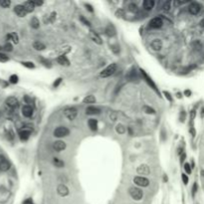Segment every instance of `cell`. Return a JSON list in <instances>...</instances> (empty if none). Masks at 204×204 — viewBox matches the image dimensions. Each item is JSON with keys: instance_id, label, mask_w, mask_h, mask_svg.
Segmentation results:
<instances>
[{"instance_id": "1", "label": "cell", "mask_w": 204, "mask_h": 204, "mask_svg": "<svg viewBox=\"0 0 204 204\" xmlns=\"http://www.w3.org/2000/svg\"><path fill=\"white\" fill-rule=\"evenodd\" d=\"M129 193H130V197L135 201H140L142 199V197H144V191H142L140 187H135V186L130 187Z\"/></svg>"}, {"instance_id": "2", "label": "cell", "mask_w": 204, "mask_h": 204, "mask_svg": "<svg viewBox=\"0 0 204 204\" xmlns=\"http://www.w3.org/2000/svg\"><path fill=\"white\" fill-rule=\"evenodd\" d=\"M116 71V64L113 63V64L109 65L105 70L102 71L100 75H101V77H103V78H108L110 76L114 75Z\"/></svg>"}, {"instance_id": "3", "label": "cell", "mask_w": 204, "mask_h": 204, "mask_svg": "<svg viewBox=\"0 0 204 204\" xmlns=\"http://www.w3.org/2000/svg\"><path fill=\"white\" fill-rule=\"evenodd\" d=\"M69 134H70V130L68 127H66V126H58V127H56L54 130V136L58 137V139L68 136Z\"/></svg>"}, {"instance_id": "4", "label": "cell", "mask_w": 204, "mask_h": 204, "mask_svg": "<svg viewBox=\"0 0 204 204\" xmlns=\"http://www.w3.org/2000/svg\"><path fill=\"white\" fill-rule=\"evenodd\" d=\"M64 115H65V116L68 120L74 121L76 118H77V116H78V111H77V109H76V108L71 107V108H67V109L64 110Z\"/></svg>"}, {"instance_id": "5", "label": "cell", "mask_w": 204, "mask_h": 204, "mask_svg": "<svg viewBox=\"0 0 204 204\" xmlns=\"http://www.w3.org/2000/svg\"><path fill=\"white\" fill-rule=\"evenodd\" d=\"M134 182L140 187H147L149 185V180L145 176H135L134 178Z\"/></svg>"}, {"instance_id": "6", "label": "cell", "mask_w": 204, "mask_h": 204, "mask_svg": "<svg viewBox=\"0 0 204 204\" xmlns=\"http://www.w3.org/2000/svg\"><path fill=\"white\" fill-rule=\"evenodd\" d=\"M162 25H163V20H162L161 17L152 18L149 21V26L151 29H159V28H160L162 26Z\"/></svg>"}, {"instance_id": "7", "label": "cell", "mask_w": 204, "mask_h": 204, "mask_svg": "<svg viewBox=\"0 0 204 204\" xmlns=\"http://www.w3.org/2000/svg\"><path fill=\"white\" fill-rule=\"evenodd\" d=\"M188 11L192 15H197L201 11V5L197 2H191L188 6Z\"/></svg>"}, {"instance_id": "8", "label": "cell", "mask_w": 204, "mask_h": 204, "mask_svg": "<svg viewBox=\"0 0 204 204\" xmlns=\"http://www.w3.org/2000/svg\"><path fill=\"white\" fill-rule=\"evenodd\" d=\"M136 172L139 173L140 175H142V176L145 177L146 175L150 174V168L147 164H140L136 168Z\"/></svg>"}, {"instance_id": "9", "label": "cell", "mask_w": 204, "mask_h": 204, "mask_svg": "<svg viewBox=\"0 0 204 204\" xmlns=\"http://www.w3.org/2000/svg\"><path fill=\"white\" fill-rule=\"evenodd\" d=\"M140 73H141V75H142V77H144V79L145 80V82L147 84H149L152 89H154V91H156V92H159V90H157V88H156V85L154 84V82L152 81V79L149 77V75H147L146 73H145V70H142V69H140Z\"/></svg>"}, {"instance_id": "10", "label": "cell", "mask_w": 204, "mask_h": 204, "mask_svg": "<svg viewBox=\"0 0 204 204\" xmlns=\"http://www.w3.org/2000/svg\"><path fill=\"white\" fill-rule=\"evenodd\" d=\"M57 193L62 197H65V196H68L69 195V188L66 186L65 184H59L58 187H57Z\"/></svg>"}, {"instance_id": "11", "label": "cell", "mask_w": 204, "mask_h": 204, "mask_svg": "<svg viewBox=\"0 0 204 204\" xmlns=\"http://www.w3.org/2000/svg\"><path fill=\"white\" fill-rule=\"evenodd\" d=\"M53 147L56 151H63L66 149V147H67V145H66V142L63 141V140H57L54 142L53 145Z\"/></svg>"}, {"instance_id": "12", "label": "cell", "mask_w": 204, "mask_h": 204, "mask_svg": "<svg viewBox=\"0 0 204 204\" xmlns=\"http://www.w3.org/2000/svg\"><path fill=\"white\" fill-rule=\"evenodd\" d=\"M14 12L17 14V16L19 17H25L27 15V11L23 7V5H16L14 7Z\"/></svg>"}, {"instance_id": "13", "label": "cell", "mask_w": 204, "mask_h": 204, "mask_svg": "<svg viewBox=\"0 0 204 204\" xmlns=\"http://www.w3.org/2000/svg\"><path fill=\"white\" fill-rule=\"evenodd\" d=\"M22 115L25 118H31L33 115V108L29 105L24 106L22 108Z\"/></svg>"}, {"instance_id": "14", "label": "cell", "mask_w": 204, "mask_h": 204, "mask_svg": "<svg viewBox=\"0 0 204 204\" xmlns=\"http://www.w3.org/2000/svg\"><path fill=\"white\" fill-rule=\"evenodd\" d=\"M90 38H91V40L93 41V42H95L96 44H98V45H102V44H103V40L101 39V37L99 36V34L96 33L95 31H90Z\"/></svg>"}, {"instance_id": "15", "label": "cell", "mask_w": 204, "mask_h": 204, "mask_svg": "<svg viewBox=\"0 0 204 204\" xmlns=\"http://www.w3.org/2000/svg\"><path fill=\"white\" fill-rule=\"evenodd\" d=\"M150 46H151L152 50H154V51H160L161 48H162V42H161L160 39H154V40L151 41Z\"/></svg>"}, {"instance_id": "16", "label": "cell", "mask_w": 204, "mask_h": 204, "mask_svg": "<svg viewBox=\"0 0 204 204\" xmlns=\"http://www.w3.org/2000/svg\"><path fill=\"white\" fill-rule=\"evenodd\" d=\"M30 135H31V130L27 129H23L19 131V137L21 140H27L29 139Z\"/></svg>"}, {"instance_id": "17", "label": "cell", "mask_w": 204, "mask_h": 204, "mask_svg": "<svg viewBox=\"0 0 204 204\" xmlns=\"http://www.w3.org/2000/svg\"><path fill=\"white\" fill-rule=\"evenodd\" d=\"M18 104H19L18 100L16 98H14V97H9V98L6 100V105L11 109L16 108V107L18 106Z\"/></svg>"}, {"instance_id": "18", "label": "cell", "mask_w": 204, "mask_h": 204, "mask_svg": "<svg viewBox=\"0 0 204 204\" xmlns=\"http://www.w3.org/2000/svg\"><path fill=\"white\" fill-rule=\"evenodd\" d=\"M105 31H106V34L108 35L109 37H114V36H116V28H115V26L113 24L108 25Z\"/></svg>"}, {"instance_id": "19", "label": "cell", "mask_w": 204, "mask_h": 204, "mask_svg": "<svg viewBox=\"0 0 204 204\" xmlns=\"http://www.w3.org/2000/svg\"><path fill=\"white\" fill-rule=\"evenodd\" d=\"M22 5H23V7L25 8V10L27 11V13L33 12L34 9H35V4H34L33 1H26V2H24Z\"/></svg>"}, {"instance_id": "20", "label": "cell", "mask_w": 204, "mask_h": 204, "mask_svg": "<svg viewBox=\"0 0 204 204\" xmlns=\"http://www.w3.org/2000/svg\"><path fill=\"white\" fill-rule=\"evenodd\" d=\"M86 113H87V115L93 116V115H99L101 113V111H100V109L96 108V107L91 106V107H88V108H87Z\"/></svg>"}, {"instance_id": "21", "label": "cell", "mask_w": 204, "mask_h": 204, "mask_svg": "<svg viewBox=\"0 0 204 204\" xmlns=\"http://www.w3.org/2000/svg\"><path fill=\"white\" fill-rule=\"evenodd\" d=\"M57 62L61 66H65V67H69L70 66V61L65 57V56H59L57 58Z\"/></svg>"}, {"instance_id": "22", "label": "cell", "mask_w": 204, "mask_h": 204, "mask_svg": "<svg viewBox=\"0 0 204 204\" xmlns=\"http://www.w3.org/2000/svg\"><path fill=\"white\" fill-rule=\"evenodd\" d=\"M142 6H144V8L145 10L149 11V10H151L152 8H154V0H145L144 3H142Z\"/></svg>"}, {"instance_id": "23", "label": "cell", "mask_w": 204, "mask_h": 204, "mask_svg": "<svg viewBox=\"0 0 204 204\" xmlns=\"http://www.w3.org/2000/svg\"><path fill=\"white\" fill-rule=\"evenodd\" d=\"M10 168V163L6 159H0V170L1 171H6Z\"/></svg>"}, {"instance_id": "24", "label": "cell", "mask_w": 204, "mask_h": 204, "mask_svg": "<svg viewBox=\"0 0 204 204\" xmlns=\"http://www.w3.org/2000/svg\"><path fill=\"white\" fill-rule=\"evenodd\" d=\"M70 51H71L70 46H64V47H61L59 50H57V53L59 54V56H65L66 54H68Z\"/></svg>"}, {"instance_id": "25", "label": "cell", "mask_w": 204, "mask_h": 204, "mask_svg": "<svg viewBox=\"0 0 204 204\" xmlns=\"http://www.w3.org/2000/svg\"><path fill=\"white\" fill-rule=\"evenodd\" d=\"M88 125L89 127L92 130H98V121L95 120V119H90L88 121Z\"/></svg>"}, {"instance_id": "26", "label": "cell", "mask_w": 204, "mask_h": 204, "mask_svg": "<svg viewBox=\"0 0 204 204\" xmlns=\"http://www.w3.org/2000/svg\"><path fill=\"white\" fill-rule=\"evenodd\" d=\"M6 39H7V40H10V41H12L14 44H18V42H19V37H18V35H17L16 33L8 34L7 36H6Z\"/></svg>"}, {"instance_id": "27", "label": "cell", "mask_w": 204, "mask_h": 204, "mask_svg": "<svg viewBox=\"0 0 204 204\" xmlns=\"http://www.w3.org/2000/svg\"><path fill=\"white\" fill-rule=\"evenodd\" d=\"M33 48L36 50V51H42L46 48V46L44 43L42 42H39V41H36V42L33 43Z\"/></svg>"}, {"instance_id": "28", "label": "cell", "mask_w": 204, "mask_h": 204, "mask_svg": "<svg viewBox=\"0 0 204 204\" xmlns=\"http://www.w3.org/2000/svg\"><path fill=\"white\" fill-rule=\"evenodd\" d=\"M53 164L56 167H58V168H62V167H64L65 163H64V161L62 159H58V157H54V159H53Z\"/></svg>"}, {"instance_id": "29", "label": "cell", "mask_w": 204, "mask_h": 204, "mask_svg": "<svg viewBox=\"0 0 204 204\" xmlns=\"http://www.w3.org/2000/svg\"><path fill=\"white\" fill-rule=\"evenodd\" d=\"M83 103L84 104H95L96 103V97L93 96V95L87 96L86 98L83 100Z\"/></svg>"}, {"instance_id": "30", "label": "cell", "mask_w": 204, "mask_h": 204, "mask_svg": "<svg viewBox=\"0 0 204 204\" xmlns=\"http://www.w3.org/2000/svg\"><path fill=\"white\" fill-rule=\"evenodd\" d=\"M30 24H31V27L33 29H38L40 27V21L37 17H33L30 21Z\"/></svg>"}, {"instance_id": "31", "label": "cell", "mask_w": 204, "mask_h": 204, "mask_svg": "<svg viewBox=\"0 0 204 204\" xmlns=\"http://www.w3.org/2000/svg\"><path fill=\"white\" fill-rule=\"evenodd\" d=\"M116 131L118 132L119 135H124V134H126V126L124 125L119 124V125H116Z\"/></svg>"}, {"instance_id": "32", "label": "cell", "mask_w": 204, "mask_h": 204, "mask_svg": "<svg viewBox=\"0 0 204 204\" xmlns=\"http://www.w3.org/2000/svg\"><path fill=\"white\" fill-rule=\"evenodd\" d=\"M142 110H144L145 114H149V115H154L155 114L154 109L150 108V107H149V106H144L142 107Z\"/></svg>"}, {"instance_id": "33", "label": "cell", "mask_w": 204, "mask_h": 204, "mask_svg": "<svg viewBox=\"0 0 204 204\" xmlns=\"http://www.w3.org/2000/svg\"><path fill=\"white\" fill-rule=\"evenodd\" d=\"M129 10H130V12H132V13H135V12L139 11V7H137V5H136V4H135V3H130V4L129 5Z\"/></svg>"}, {"instance_id": "34", "label": "cell", "mask_w": 204, "mask_h": 204, "mask_svg": "<svg viewBox=\"0 0 204 204\" xmlns=\"http://www.w3.org/2000/svg\"><path fill=\"white\" fill-rule=\"evenodd\" d=\"M116 18H122L125 16V10L124 9H118L115 13Z\"/></svg>"}, {"instance_id": "35", "label": "cell", "mask_w": 204, "mask_h": 204, "mask_svg": "<svg viewBox=\"0 0 204 204\" xmlns=\"http://www.w3.org/2000/svg\"><path fill=\"white\" fill-rule=\"evenodd\" d=\"M18 76L17 75H11L10 76V78H9V81H10V83L11 84H17L18 83Z\"/></svg>"}, {"instance_id": "36", "label": "cell", "mask_w": 204, "mask_h": 204, "mask_svg": "<svg viewBox=\"0 0 204 204\" xmlns=\"http://www.w3.org/2000/svg\"><path fill=\"white\" fill-rule=\"evenodd\" d=\"M21 64L24 66V67H26L28 69H34L35 68V65L33 62H22Z\"/></svg>"}, {"instance_id": "37", "label": "cell", "mask_w": 204, "mask_h": 204, "mask_svg": "<svg viewBox=\"0 0 204 204\" xmlns=\"http://www.w3.org/2000/svg\"><path fill=\"white\" fill-rule=\"evenodd\" d=\"M10 4H11V2L9 0H0V6H2L3 8H7Z\"/></svg>"}, {"instance_id": "38", "label": "cell", "mask_w": 204, "mask_h": 204, "mask_svg": "<svg viewBox=\"0 0 204 204\" xmlns=\"http://www.w3.org/2000/svg\"><path fill=\"white\" fill-rule=\"evenodd\" d=\"M184 170H185V172L187 173V174H191L192 167L190 166L189 163H185V164H184Z\"/></svg>"}, {"instance_id": "39", "label": "cell", "mask_w": 204, "mask_h": 204, "mask_svg": "<svg viewBox=\"0 0 204 204\" xmlns=\"http://www.w3.org/2000/svg\"><path fill=\"white\" fill-rule=\"evenodd\" d=\"M7 61H9L8 56H6V55L3 54V53H0V62H1V63H5V62H7Z\"/></svg>"}, {"instance_id": "40", "label": "cell", "mask_w": 204, "mask_h": 204, "mask_svg": "<svg viewBox=\"0 0 204 204\" xmlns=\"http://www.w3.org/2000/svg\"><path fill=\"white\" fill-rule=\"evenodd\" d=\"M170 5H171V2L170 1H167V2H165L164 3V5H163V10L164 11H169L170 10Z\"/></svg>"}, {"instance_id": "41", "label": "cell", "mask_w": 204, "mask_h": 204, "mask_svg": "<svg viewBox=\"0 0 204 204\" xmlns=\"http://www.w3.org/2000/svg\"><path fill=\"white\" fill-rule=\"evenodd\" d=\"M163 95H164V97H165L166 100H167L168 102H172V101H173V99H172L171 95H170L169 93H168V92L164 91V92H163Z\"/></svg>"}, {"instance_id": "42", "label": "cell", "mask_w": 204, "mask_h": 204, "mask_svg": "<svg viewBox=\"0 0 204 204\" xmlns=\"http://www.w3.org/2000/svg\"><path fill=\"white\" fill-rule=\"evenodd\" d=\"M181 179H182L183 183H184L185 185H187V183H188V176L185 174V173H182V174H181Z\"/></svg>"}, {"instance_id": "43", "label": "cell", "mask_w": 204, "mask_h": 204, "mask_svg": "<svg viewBox=\"0 0 204 204\" xmlns=\"http://www.w3.org/2000/svg\"><path fill=\"white\" fill-rule=\"evenodd\" d=\"M198 191V185H197V183L195 182L194 184H193V186H192V195L194 196L195 195V193Z\"/></svg>"}, {"instance_id": "44", "label": "cell", "mask_w": 204, "mask_h": 204, "mask_svg": "<svg viewBox=\"0 0 204 204\" xmlns=\"http://www.w3.org/2000/svg\"><path fill=\"white\" fill-rule=\"evenodd\" d=\"M41 61H42V63L44 66H46V67H48V68H51V63L49 62L48 60H45L43 58H41Z\"/></svg>"}, {"instance_id": "45", "label": "cell", "mask_w": 204, "mask_h": 204, "mask_svg": "<svg viewBox=\"0 0 204 204\" xmlns=\"http://www.w3.org/2000/svg\"><path fill=\"white\" fill-rule=\"evenodd\" d=\"M185 118H186V114H185V111H181V113H180V116H179V120L180 121H185Z\"/></svg>"}, {"instance_id": "46", "label": "cell", "mask_w": 204, "mask_h": 204, "mask_svg": "<svg viewBox=\"0 0 204 204\" xmlns=\"http://www.w3.org/2000/svg\"><path fill=\"white\" fill-rule=\"evenodd\" d=\"M80 19H81V21L83 22V23H84L85 25H87V26H91V23H90V22H89L88 20H87V19H86L85 17L81 16V18H80Z\"/></svg>"}, {"instance_id": "47", "label": "cell", "mask_w": 204, "mask_h": 204, "mask_svg": "<svg viewBox=\"0 0 204 204\" xmlns=\"http://www.w3.org/2000/svg\"><path fill=\"white\" fill-rule=\"evenodd\" d=\"M61 82H62V78H58L57 80H56V81L54 82V84H53L54 88H57V87L61 84Z\"/></svg>"}, {"instance_id": "48", "label": "cell", "mask_w": 204, "mask_h": 204, "mask_svg": "<svg viewBox=\"0 0 204 204\" xmlns=\"http://www.w3.org/2000/svg\"><path fill=\"white\" fill-rule=\"evenodd\" d=\"M4 49L6 51H12V45L10 43H7L6 45L4 46Z\"/></svg>"}, {"instance_id": "49", "label": "cell", "mask_w": 204, "mask_h": 204, "mask_svg": "<svg viewBox=\"0 0 204 204\" xmlns=\"http://www.w3.org/2000/svg\"><path fill=\"white\" fill-rule=\"evenodd\" d=\"M85 6H86L87 9H88V11H90L91 13L94 12V9H93V7H92V5H90V4H85Z\"/></svg>"}, {"instance_id": "50", "label": "cell", "mask_w": 204, "mask_h": 204, "mask_svg": "<svg viewBox=\"0 0 204 204\" xmlns=\"http://www.w3.org/2000/svg\"><path fill=\"white\" fill-rule=\"evenodd\" d=\"M22 204H34V202H33V200L31 199V198H28V199L24 200Z\"/></svg>"}, {"instance_id": "51", "label": "cell", "mask_w": 204, "mask_h": 204, "mask_svg": "<svg viewBox=\"0 0 204 204\" xmlns=\"http://www.w3.org/2000/svg\"><path fill=\"white\" fill-rule=\"evenodd\" d=\"M110 119L113 121H115L116 120V113H113L111 116H110Z\"/></svg>"}, {"instance_id": "52", "label": "cell", "mask_w": 204, "mask_h": 204, "mask_svg": "<svg viewBox=\"0 0 204 204\" xmlns=\"http://www.w3.org/2000/svg\"><path fill=\"white\" fill-rule=\"evenodd\" d=\"M34 4H35V6H41V5H43V1H33Z\"/></svg>"}, {"instance_id": "53", "label": "cell", "mask_w": 204, "mask_h": 204, "mask_svg": "<svg viewBox=\"0 0 204 204\" xmlns=\"http://www.w3.org/2000/svg\"><path fill=\"white\" fill-rule=\"evenodd\" d=\"M184 95H185L186 97H190V96H191V91H190V90H185V91H184Z\"/></svg>"}, {"instance_id": "54", "label": "cell", "mask_w": 204, "mask_h": 204, "mask_svg": "<svg viewBox=\"0 0 204 204\" xmlns=\"http://www.w3.org/2000/svg\"><path fill=\"white\" fill-rule=\"evenodd\" d=\"M200 116H201L202 119L204 118V108H202L201 111H200Z\"/></svg>"}, {"instance_id": "55", "label": "cell", "mask_w": 204, "mask_h": 204, "mask_svg": "<svg viewBox=\"0 0 204 204\" xmlns=\"http://www.w3.org/2000/svg\"><path fill=\"white\" fill-rule=\"evenodd\" d=\"M199 24H200V27H201L202 29H204V18H203V19L201 20V21H200V23H199Z\"/></svg>"}, {"instance_id": "56", "label": "cell", "mask_w": 204, "mask_h": 204, "mask_svg": "<svg viewBox=\"0 0 204 204\" xmlns=\"http://www.w3.org/2000/svg\"><path fill=\"white\" fill-rule=\"evenodd\" d=\"M173 4H174L175 6H178V5L182 4V2H181V1H174V2H173Z\"/></svg>"}, {"instance_id": "57", "label": "cell", "mask_w": 204, "mask_h": 204, "mask_svg": "<svg viewBox=\"0 0 204 204\" xmlns=\"http://www.w3.org/2000/svg\"><path fill=\"white\" fill-rule=\"evenodd\" d=\"M184 159H185V154H183L181 155V162L184 161Z\"/></svg>"}, {"instance_id": "58", "label": "cell", "mask_w": 204, "mask_h": 204, "mask_svg": "<svg viewBox=\"0 0 204 204\" xmlns=\"http://www.w3.org/2000/svg\"><path fill=\"white\" fill-rule=\"evenodd\" d=\"M177 98H179V99L181 98V94H180V93H178V94H177Z\"/></svg>"}, {"instance_id": "59", "label": "cell", "mask_w": 204, "mask_h": 204, "mask_svg": "<svg viewBox=\"0 0 204 204\" xmlns=\"http://www.w3.org/2000/svg\"><path fill=\"white\" fill-rule=\"evenodd\" d=\"M163 180H164V181H167V176H166V175H164V178H163Z\"/></svg>"}, {"instance_id": "60", "label": "cell", "mask_w": 204, "mask_h": 204, "mask_svg": "<svg viewBox=\"0 0 204 204\" xmlns=\"http://www.w3.org/2000/svg\"><path fill=\"white\" fill-rule=\"evenodd\" d=\"M201 175H202V176H204V169H203V170H201Z\"/></svg>"}]
</instances>
